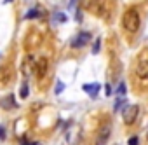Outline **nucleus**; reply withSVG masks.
I'll return each instance as SVG.
<instances>
[{"instance_id": "obj_1", "label": "nucleus", "mask_w": 148, "mask_h": 145, "mask_svg": "<svg viewBox=\"0 0 148 145\" xmlns=\"http://www.w3.org/2000/svg\"><path fill=\"white\" fill-rule=\"evenodd\" d=\"M139 25H141V18H139V12L136 7H129L124 16H122V26L127 33H136L139 30Z\"/></svg>"}, {"instance_id": "obj_2", "label": "nucleus", "mask_w": 148, "mask_h": 145, "mask_svg": "<svg viewBox=\"0 0 148 145\" xmlns=\"http://www.w3.org/2000/svg\"><path fill=\"white\" fill-rule=\"evenodd\" d=\"M80 6L86 11H89V12H92V14H96L99 18L106 16V12H105L106 7H105V4L101 2V0H80Z\"/></svg>"}, {"instance_id": "obj_3", "label": "nucleus", "mask_w": 148, "mask_h": 145, "mask_svg": "<svg viewBox=\"0 0 148 145\" xmlns=\"http://www.w3.org/2000/svg\"><path fill=\"white\" fill-rule=\"evenodd\" d=\"M47 70H49V59H47L45 56H40V58L33 63V72H35L37 79H44L45 74H47Z\"/></svg>"}, {"instance_id": "obj_4", "label": "nucleus", "mask_w": 148, "mask_h": 145, "mask_svg": "<svg viewBox=\"0 0 148 145\" xmlns=\"http://www.w3.org/2000/svg\"><path fill=\"white\" fill-rule=\"evenodd\" d=\"M138 114H139V107L138 105H127L124 110H122V119L127 126L134 124V121L138 119Z\"/></svg>"}, {"instance_id": "obj_5", "label": "nucleus", "mask_w": 148, "mask_h": 145, "mask_svg": "<svg viewBox=\"0 0 148 145\" xmlns=\"http://www.w3.org/2000/svg\"><path fill=\"white\" fill-rule=\"evenodd\" d=\"M89 40H91V33L89 32H80L71 39V47L73 49H82L86 44H89Z\"/></svg>"}, {"instance_id": "obj_6", "label": "nucleus", "mask_w": 148, "mask_h": 145, "mask_svg": "<svg viewBox=\"0 0 148 145\" xmlns=\"http://www.w3.org/2000/svg\"><path fill=\"white\" fill-rule=\"evenodd\" d=\"M110 124L106 122V124H103L101 128H99V131H98V138H96V145H105L106 143V140H108V136H110Z\"/></svg>"}, {"instance_id": "obj_7", "label": "nucleus", "mask_w": 148, "mask_h": 145, "mask_svg": "<svg viewBox=\"0 0 148 145\" xmlns=\"http://www.w3.org/2000/svg\"><path fill=\"white\" fill-rule=\"evenodd\" d=\"M136 75L143 81H148V59H141L136 65Z\"/></svg>"}, {"instance_id": "obj_8", "label": "nucleus", "mask_w": 148, "mask_h": 145, "mask_svg": "<svg viewBox=\"0 0 148 145\" xmlns=\"http://www.w3.org/2000/svg\"><path fill=\"white\" fill-rule=\"evenodd\" d=\"M11 75H12V68H11V65H7V63H4V65H0V82H7L9 79H11Z\"/></svg>"}, {"instance_id": "obj_9", "label": "nucleus", "mask_w": 148, "mask_h": 145, "mask_svg": "<svg viewBox=\"0 0 148 145\" xmlns=\"http://www.w3.org/2000/svg\"><path fill=\"white\" fill-rule=\"evenodd\" d=\"M99 88H101V86H99L98 82H94V84H84V91L89 93L91 96H96V95L99 93Z\"/></svg>"}, {"instance_id": "obj_10", "label": "nucleus", "mask_w": 148, "mask_h": 145, "mask_svg": "<svg viewBox=\"0 0 148 145\" xmlns=\"http://www.w3.org/2000/svg\"><path fill=\"white\" fill-rule=\"evenodd\" d=\"M42 16V9H38V7H32L26 14H25V19H37V18H40Z\"/></svg>"}, {"instance_id": "obj_11", "label": "nucleus", "mask_w": 148, "mask_h": 145, "mask_svg": "<svg viewBox=\"0 0 148 145\" xmlns=\"http://www.w3.org/2000/svg\"><path fill=\"white\" fill-rule=\"evenodd\" d=\"M0 105H2V108H5V110H9V108H14L16 107V103H14V98L9 95L7 98H4L2 102H0Z\"/></svg>"}, {"instance_id": "obj_12", "label": "nucleus", "mask_w": 148, "mask_h": 145, "mask_svg": "<svg viewBox=\"0 0 148 145\" xmlns=\"http://www.w3.org/2000/svg\"><path fill=\"white\" fill-rule=\"evenodd\" d=\"M19 96L25 100V98H28V82L25 81L23 84H21V89H19Z\"/></svg>"}, {"instance_id": "obj_13", "label": "nucleus", "mask_w": 148, "mask_h": 145, "mask_svg": "<svg viewBox=\"0 0 148 145\" xmlns=\"http://www.w3.org/2000/svg\"><path fill=\"white\" fill-rule=\"evenodd\" d=\"M54 19L59 21V23H64L68 18H66V14H63V12H56V14H54Z\"/></svg>"}, {"instance_id": "obj_14", "label": "nucleus", "mask_w": 148, "mask_h": 145, "mask_svg": "<svg viewBox=\"0 0 148 145\" xmlns=\"http://www.w3.org/2000/svg\"><path fill=\"white\" fill-rule=\"evenodd\" d=\"M99 47H101V39H96L94 40V46H92V54H98L99 52Z\"/></svg>"}, {"instance_id": "obj_15", "label": "nucleus", "mask_w": 148, "mask_h": 145, "mask_svg": "<svg viewBox=\"0 0 148 145\" xmlns=\"http://www.w3.org/2000/svg\"><path fill=\"white\" fill-rule=\"evenodd\" d=\"M124 105H125V100H124V98H119V100L115 102L113 110H115V112H119V110H120V107H124Z\"/></svg>"}, {"instance_id": "obj_16", "label": "nucleus", "mask_w": 148, "mask_h": 145, "mask_svg": "<svg viewBox=\"0 0 148 145\" xmlns=\"http://www.w3.org/2000/svg\"><path fill=\"white\" fill-rule=\"evenodd\" d=\"M117 95H120V96H124V95H125V84H124V82H120V84H119V88H117Z\"/></svg>"}, {"instance_id": "obj_17", "label": "nucleus", "mask_w": 148, "mask_h": 145, "mask_svg": "<svg viewBox=\"0 0 148 145\" xmlns=\"http://www.w3.org/2000/svg\"><path fill=\"white\" fill-rule=\"evenodd\" d=\"M63 88H64V86H63V82H58V84H56V89H54V93H56V95H59V93L63 91Z\"/></svg>"}, {"instance_id": "obj_18", "label": "nucleus", "mask_w": 148, "mask_h": 145, "mask_svg": "<svg viewBox=\"0 0 148 145\" xmlns=\"http://www.w3.org/2000/svg\"><path fill=\"white\" fill-rule=\"evenodd\" d=\"M129 145H138V136H136V135H132V136L129 138Z\"/></svg>"}, {"instance_id": "obj_19", "label": "nucleus", "mask_w": 148, "mask_h": 145, "mask_svg": "<svg viewBox=\"0 0 148 145\" xmlns=\"http://www.w3.org/2000/svg\"><path fill=\"white\" fill-rule=\"evenodd\" d=\"M105 93H106V96H110V95H112V88H110L108 84L105 86Z\"/></svg>"}, {"instance_id": "obj_20", "label": "nucleus", "mask_w": 148, "mask_h": 145, "mask_svg": "<svg viewBox=\"0 0 148 145\" xmlns=\"http://www.w3.org/2000/svg\"><path fill=\"white\" fill-rule=\"evenodd\" d=\"M4 136H5V129L0 126V140H4Z\"/></svg>"}]
</instances>
